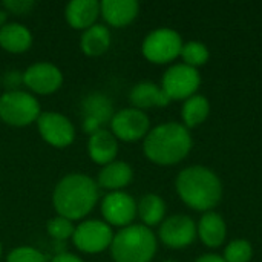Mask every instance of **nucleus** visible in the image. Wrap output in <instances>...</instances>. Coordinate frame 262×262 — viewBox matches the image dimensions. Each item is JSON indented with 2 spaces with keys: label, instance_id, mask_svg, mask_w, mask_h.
I'll return each instance as SVG.
<instances>
[{
  "label": "nucleus",
  "instance_id": "nucleus-27",
  "mask_svg": "<svg viewBox=\"0 0 262 262\" xmlns=\"http://www.w3.org/2000/svg\"><path fill=\"white\" fill-rule=\"evenodd\" d=\"M75 230V226L71 220L63 218V216H54L48 221L46 224V232L51 238H54L55 241H66L69 238H72Z\"/></svg>",
  "mask_w": 262,
  "mask_h": 262
},
{
  "label": "nucleus",
  "instance_id": "nucleus-10",
  "mask_svg": "<svg viewBox=\"0 0 262 262\" xmlns=\"http://www.w3.org/2000/svg\"><path fill=\"white\" fill-rule=\"evenodd\" d=\"M40 137L52 147L63 149L74 143L75 127L71 120L58 112H41L37 120Z\"/></svg>",
  "mask_w": 262,
  "mask_h": 262
},
{
  "label": "nucleus",
  "instance_id": "nucleus-4",
  "mask_svg": "<svg viewBox=\"0 0 262 262\" xmlns=\"http://www.w3.org/2000/svg\"><path fill=\"white\" fill-rule=\"evenodd\" d=\"M157 247V236L149 227L130 224L114 233L111 255L115 262H150Z\"/></svg>",
  "mask_w": 262,
  "mask_h": 262
},
{
  "label": "nucleus",
  "instance_id": "nucleus-26",
  "mask_svg": "<svg viewBox=\"0 0 262 262\" xmlns=\"http://www.w3.org/2000/svg\"><path fill=\"white\" fill-rule=\"evenodd\" d=\"M223 258L226 262H250L253 258V247L247 239H235L227 244Z\"/></svg>",
  "mask_w": 262,
  "mask_h": 262
},
{
  "label": "nucleus",
  "instance_id": "nucleus-3",
  "mask_svg": "<svg viewBox=\"0 0 262 262\" xmlns=\"http://www.w3.org/2000/svg\"><path fill=\"white\" fill-rule=\"evenodd\" d=\"M175 189L181 201L193 210L212 212L223 198V184L218 175L204 166L183 169L175 181Z\"/></svg>",
  "mask_w": 262,
  "mask_h": 262
},
{
  "label": "nucleus",
  "instance_id": "nucleus-17",
  "mask_svg": "<svg viewBox=\"0 0 262 262\" xmlns=\"http://www.w3.org/2000/svg\"><path fill=\"white\" fill-rule=\"evenodd\" d=\"M129 100L135 109H150V107H166L170 104V98L161 89V86L152 81H141L130 89Z\"/></svg>",
  "mask_w": 262,
  "mask_h": 262
},
{
  "label": "nucleus",
  "instance_id": "nucleus-11",
  "mask_svg": "<svg viewBox=\"0 0 262 262\" xmlns=\"http://www.w3.org/2000/svg\"><path fill=\"white\" fill-rule=\"evenodd\" d=\"M158 236L161 243L169 249H175V250L186 249L198 236L196 224L187 215H173L166 218L160 224Z\"/></svg>",
  "mask_w": 262,
  "mask_h": 262
},
{
  "label": "nucleus",
  "instance_id": "nucleus-18",
  "mask_svg": "<svg viewBox=\"0 0 262 262\" xmlns=\"http://www.w3.org/2000/svg\"><path fill=\"white\" fill-rule=\"evenodd\" d=\"M196 235L204 246L210 249L221 247L227 238V226L224 218L213 210L206 212L196 226Z\"/></svg>",
  "mask_w": 262,
  "mask_h": 262
},
{
  "label": "nucleus",
  "instance_id": "nucleus-33",
  "mask_svg": "<svg viewBox=\"0 0 262 262\" xmlns=\"http://www.w3.org/2000/svg\"><path fill=\"white\" fill-rule=\"evenodd\" d=\"M6 20H8V12L3 8H0V28L6 25Z\"/></svg>",
  "mask_w": 262,
  "mask_h": 262
},
{
  "label": "nucleus",
  "instance_id": "nucleus-30",
  "mask_svg": "<svg viewBox=\"0 0 262 262\" xmlns=\"http://www.w3.org/2000/svg\"><path fill=\"white\" fill-rule=\"evenodd\" d=\"M20 83H23V72H17V71L6 72V75H5V86L9 91H17Z\"/></svg>",
  "mask_w": 262,
  "mask_h": 262
},
{
  "label": "nucleus",
  "instance_id": "nucleus-25",
  "mask_svg": "<svg viewBox=\"0 0 262 262\" xmlns=\"http://www.w3.org/2000/svg\"><path fill=\"white\" fill-rule=\"evenodd\" d=\"M180 57L183 58L184 64L198 69L200 66H204L209 61L210 52H209V48L201 41H187L183 45Z\"/></svg>",
  "mask_w": 262,
  "mask_h": 262
},
{
  "label": "nucleus",
  "instance_id": "nucleus-8",
  "mask_svg": "<svg viewBox=\"0 0 262 262\" xmlns=\"http://www.w3.org/2000/svg\"><path fill=\"white\" fill-rule=\"evenodd\" d=\"M114 239V232L109 224L98 220H88L81 221L72 235L74 246L88 255L101 253L107 249H111Z\"/></svg>",
  "mask_w": 262,
  "mask_h": 262
},
{
  "label": "nucleus",
  "instance_id": "nucleus-6",
  "mask_svg": "<svg viewBox=\"0 0 262 262\" xmlns=\"http://www.w3.org/2000/svg\"><path fill=\"white\" fill-rule=\"evenodd\" d=\"M183 45V38L175 29L158 28L144 37L141 52L147 61L154 64H166L181 55Z\"/></svg>",
  "mask_w": 262,
  "mask_h": 262
},
{
  "label": "nucleus",
  "instance_id": "nucleus-2",
  "mask_svg": "<svg viewBox=\"0 0 262 262\" xmlns=\"http://www.w3.org/2000/svg\"><path fill=\"white\" fill-rule=\"evenodd\" d=\"M192 137L181 123H164L149 130L143 141L146 158L158 166H173L181 163L192 150Z\"/></svg>",
  "mask_w": 262,
  "mask_h": 262
},
{
  "label": "nucleus",
  "instance_id": "nucleus-22",
  "mask_svg": "<svg viewBox=\"0 0 262 262\" xmlns=\"http://www.w3.org/2000/svg\"><path fill=\"white\" fill-rule=\"evenodd\" d=\"M137 215L143 221V226L154 227L164 221L166 215V203L157 193H146L137 204Z\"/></svg>",
  "mask_w": 262,
  "mask_h": 262
},
{
  "label": "nucleus",
  "instance_id": "nucleus-32",
  "mask_svg": "<svg viewBox=\"0 0 262 262\" xmlns=\"http://www.w3.org/2000/svg\"><path fill=\"white\" fill-rule=\"evenodd\" d=\"M195 262H226L223 256L220 255H215V253H207V255H203L200 256Z\"/></svg>",
  "mask_w": 262,
  "mask_h": 262
},
{
  "label": "nucleus",
  "instance_id": "nucleus-35",
  "mask_svg": "<svg viewBox=\"0 0 262 262\" xmlns=\"http://www.w3.org/2000/svg\"><path fill=\"white\" fill-rule=\"evenodd\" d=\"M164 262H175V261H164Z\"/></svg>",
  "mask_w": 262,
  "mask_h": 262
},
{
  "label": "nucleus",
  "instance_id": "nucleus-24",
  "mask_svg": "<svg viewBox=\"0 0 262 262\" xmlns=\"http://www.w3.org/2000/svg\"><path fill=\"white\" fill-rule=\"evenodd\" d=\"M209 114H210L209 100L204 95H196V94L184 101L181 111L183 123L187 129H193L203 124L207 120Z\"/></svg>",
  "mask_w": 262,
  "mask_h": 262
},
{
  "label": "nucleus",
  "instance_id": "nucleus-21",
  "mask_svg": "<svg viewBox=\"0 0 262 262\" xmlns=\"http://www.w3.org/2000/svg\"><path fill=\"white\" fill-rule=\"evenodd\" d=\"M111 31L107 29V26L100 23H95L94 26L83 31L80 38V48L88 57L103 55L111 48Z\"/></svg>",
  "mask_w": 262,
  "mask_h": 262
},
{
  "label": "nucleus",
  "instance_id": "nucleus-29",
  "mask_svg": "<svg viewBox=\"0 0 262 262\" xmlns=\"http://www.w3.org/2000/svg\"><path fill=\"white\" fill-rule=\"evenodd\" d=\"M35 6L34 0H5L2 2V6L6 12H12L15 15H25L29 14Z\"/></svg>",
  "mask_w": 262,
  "mask_h": 262
},
{
  "label": "nucleus",
  "instance_id": "nucleus-23",
  "mask_svg": "<svg viewBox=\"0 0 262 262\" xmlns=\"http://www.w3.org/2000/svg\"><path fill=\"white\" fill-rule=\"evenodd\" d=\"M83 112H84V120H92L95 123L106 124L111 123L114 114H112V103L109 98L100 92H94L83 100Z\"/></svg>",
  "mask_w": 262,
  "mask_h": 262
},
{
  "label": "nucleus",
  "instance_id": "nucleus-28",
  "mask_svg": "<svg viewBox=\"0 0 262 262\" xmlns=\"http://www.w3.org/2000/svg\"><path fill=\"white\" fill-rule=\"evenodd\" d=\"M6 262H48V258L34 247H17L9 252Z\"/></svg>",
  "mask_w": 262,
  "mask_h": 262
},
{
  "label": "nucleus",
  "instance_id": "nucleus-12",
  "mask_svg": "<svg viewBox=\"0 0 262 262\" xmlns=\"http://www.w3.org/2000/svg\"><path fill=\"white\" fill-rule=\"evenodd\" d=\"M101 215L104 223L111 227H127L134 223L137 216V203L135 200L120 190V192H109L101 201Z\"/></svg>",
  "mask_w": 262,
  "mask_h": 262
},
{
  "label": "nucleus",
  "instance_id": "nucleus-9",
  "mask_svg": "<svg viewBox=\"0 0 262 262\" xmlns=\"http://www.w3.org/2000/svg\"><path fill=\"white\" fill-rule=\"evenodd\" d=\"M150 130V120L144 111L126 107L114 114L111 120V132L117 140L134 143L144 140Z\"/></svg>",
  "mask_w": 262,
  "mask_h": 262
},
{
  "label": "nucleus",
  "instance_id": "nucleus-19",
  "mask_svg": "<svg viewBox=\"0 0 262 262\" xmlns=\"http://www.w3.org/2000/svg\"><path fill=\"white\" fill-rule=\"evenodd\" d=\"M134 180V170L132 167L124 161H112L98 173L97 184L98 187H103L111 192H120L124 187H127Z\"/></svg>",
  "mask_w": 262,
  "mask_h": 262
},
{
  "label": "nucleus",
  "instance_id": "nucleus-34",
  "mask_svg": "<svg viewBox=\"0 0 262 262\" xmlns=\"http://www.w3.org/2000/svg\"><path fill=\"white\" fill-rule=\"evenodd\" d=\"M2 250H3V249H2V243H0V258H2Z\"/></svg>",
  "mask_w": 262,
  "mask_h": 262
},
{
  "label": "nucleus",
  "instance_id": "nucleus-7",
  "mask_svg": "<svg viewBox=\"0 0 262 262\" xmlns=\"http://www.w3.org/2000/svg\"><path fill=\"white\" fill-rule=\"evenodd\" d=\"M201 84V75L198 69L184 63L170 66L161 80V89L170 98V101H186L193 97Z\"/></svg>",
  "mask_w": 262,
  "mask_h": 262
},
{
  "label": "nucleus",
  "instance_id": "nucleus-5",
  "mask_svg": "<svg viewBox=\"0 0 262 262\" xmlns=\"http://www.w3.org/2000/svg\"><path fill=\"white\" fill-rule=\"evenodd\" d=\"M38 100L25 91H6L0 95V120L14 127H25L40 117Z\"/></svg>",
  "mask_w": 262,
  "mask_h": 262
},
{
  "label": "nucleus",
  "instance_id": "nucleus-14",
  "mask_svg": "<svg viewBox=\"0 0 262 262\" xmlns=\"http://www.w3.org/2000/svg\"><path fill=\"white\" fill-rule=\"evenodd\" d=\"M140 12L137 0H103L100 2V15L112 28L129 26Z\"/></svg>",
  "mask_w": 262,
  "mask_h": 262
},
{
  "label": "nucleus",
  "instance_id": "nucleus-1",
  "mask_svg": "<svg viewBox=\"0 0 262 262\" xmlns=\"http://www.w3.org/2000/svg\"><path fill=\"white\" fill-rule=\"evenodd\" d=\"M98 203V184L83 173L63 177L52 193V204L58 216L72 223L86 218Z\"/></svg>",
  "mask_w": 262,
  "mask_h": 262
},
{
  "label": "nucleus",
  "instance_id": "nucleus-16",
  "mask_svg": "<svg viewBox=\"0 0 262 262\" xmlns=\"http://www.w3.org/2000/svg\"><path fill=\"white\" fill-rule=\"evenodd\" d=\"M88 154L95 164L106 166L115 161L118 154V141L111 130L98 129L89 137Z\"/></svg>",
  "mask_w": 262,
  "mask_h": 262
},
{
  "label": "nucleus",
  "instance_id": "nucleus-13",
  "mask_svg": "<svg viewBox=\"0 0 262 262\" xmlns=\"http://www.w3.org/2000/svg\"><path fill=\"white\" fill-rule=\"evenodd\" d=\"M23 84L37 95H49L61 88L63 74L55 64L38 61L23 72Z\"/></svg>",
  "mask_w": 262,
  "mask_h": 262
},
{
  "label": "nucleus",
  "instance_id": "nucleus-20",
  "mask_svg": "<svg viewBox=\"0 0 262 262\" xmlns=\"http://www.w3.org/2000/svg\"><path fill=\"white\" fill-rule=\"evenodd\" d=\"M32 45L31 31L21 23H6L0 28V48L9 54H23Z\"/></svg>",
  "mask_w": 262,
  "mask_h": 262
},
{
  "label": "nucleus",
  "instance_id": "nucleus-31",
  "mask_svg": "<svg viewBox=\"0 0 262 262\" xmlns=\"http://www.w3.org/2000/svg\"><path fill=\"white\" fill-rule=\"evenodd\" d=\"M49 262H84L80 256L74 253H58L55 255Z\"/></svg>",
  "mask_w": 262,
  "mask_h": 262
},
{
  "label": "nucleus",
  "instance_id": "nucleus-15",
  "mask_svg": "<svg viewBox=\"0 0 262 262\" xmlns=\"http://www.w3.org/2000/svg\"><path fill=\"white\" fill-rule=\"evenodd\" d=\"M100 15V2L97 0H72L66 5L64 17L71 28L86 31L97 23Z\"/></svg>",
  "mask_w": 262,
  "mask_h": 262
}]
</instances>
